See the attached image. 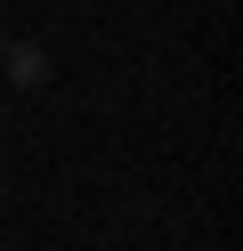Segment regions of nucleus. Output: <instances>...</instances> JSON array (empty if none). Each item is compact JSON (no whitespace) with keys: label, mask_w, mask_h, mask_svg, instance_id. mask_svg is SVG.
Returning <instances> with one entry per match:
<instances>
[{"label":"nucleus","mask_w":243,"mask_h":251,"mask_svg":"<svg viewBox=\"0 0 243 251\" xmlns=\"http://www.w3.org/2000/svg\"><path fill=\"white\" fill-rule=\"evenodd\" d=\"M0 73H8L16 89H41L49 81V49L41 41H8V49H0Z\"/></svg>","instance_id":"obj_1"}]
</instances>
